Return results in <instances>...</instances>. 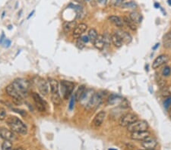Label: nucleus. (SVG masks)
Returning a JSON list of instances; mask_svg holds the SVG:
<instances>
[{"label":"nucleus","mask_w":171,"mask_h":150,"mask_svg":"<svg viewBox=\"0 0 171 150\" xmlns=\"http://www.w3.org/2000/svg\"><path fill=\"white\" fill-rule=\"evenodd\" d=\"M2 150H12V143L11 141H4L2 145Z\"/></svg>","instance_id":"nucleus-31"},{"label":"nucleus","mask_w":171,"mask_h":150,"mask_svg":"<svg viewBox=\"0 0 171 150\" xmlns=\"http://www.w3.org/2000/svg\"><path fill=\"white\" fill-rule=\"evenodd\" d=\"M11 84L19 92V93L21 94L23 98L27 96L30 87V84L27 80L22 79V78H18V79H15Z\"/></svg>","instance_id":"nucleus-2"},{"label":"nucleus","mask_w":171,"mask_h":150,"mask_svg":"<svg viewBox=\"0 0 171 150\" xmlns=\"http://www.w3.org/2000/svg\"><path fill=\"white\" fill-rule=\"evenodd\" d=\"M85 90H86V89H85V86L82 85V86H80V87H78V90H77L76 93H75L76 100H78H78L80 99V98L82 97V96L83 95V93H85Z\"/></svg>","instance_id":"nucleus-28"},{"label":"nucleus","mask_w":171,"mask_h":150,"mask_svg":"<svg viewBox=\"0 0 171 150\" xmlns=\"http://www.w3.org/2000/svg\"><path fill=\"white\" fill-rule=\"evenodd\" d=\"M94 91L93 90L91 89H88L86 90L85 91V93H83V95L82 96V97L80 98V99L78 100L80 102V103L82 104V105H85L86 106L88 104V102L91 101V98L93 97V96L94 95Z\"/></svg>","instance_id":"nucleus-14"},{"label":"nucleus","mask_w":171,"mask_h":150,"mask_svg":"<svg viewBox=\"0 0 171 150\" xmlns=\"http://www.w3.org/2000/svg\"><path fill=\"white\" fill-rule=\"evenodd\" d=\"M34 11H32V12H31V14H30V15H29V17H28V18H30V17H31V16H32V15H33V14H34Z\"/></svg>","instance_id":"nucleus-45"},{"label":"nucleus","mask_w":171,"mask_h":150,"mask_svg":"<svg viewBox=\"0 0 171 150\" xmlns=\"http://www.w3.org/2000/svg\"><path fill=\"white\" fill-rule=\"evenodd\" d=\"M14 111H15V112H17V113H19L20 115H26V112L24 111H22V110H19V109H15V108H14Z\"/></svg>","instance_id":"nucleus-39"},{"label":"nucleus","mask_w":171,"mask_h":150,"mask_svg":"<svg viewBox=\"0 0 171 150\" xmlns=\"http://www.w3.org/2000/svg\"><path fill=\"white\" fill-rule=\"evenodd\" d=\"M15 150H25L24 149H22V148H18V149H15Z\"/></svg>","instance_id":"nucleus-47"},{"label":"nucleus","mask_w":171,"mask_h":150,"mask_svg":"<svg viewBox=\"0 0 171 150\" xmlns=\"http://www.w3.org/2000/svg\"><path fill=\"white\" fill-rule=\"evenodd\" d=\"M109 150H113V149H109Z\"/></svg>","instance_id":"nucleus-50"},{"label":"nucleus","mask_w":171,"mask_h":150,"mask_svg":"<svg viewBox=\"0 0 171 150\" xmlns=\"http://www.w3.org/2000/svg\"><path fill=\"white\" fill-rule=\"evenodd\" d=\"M80 39L82 40V41H83L84 43H88V41L90 40H89V37H88V36H83V37H81V38H80Z\"/></svg>","instance_id":"nucleus-38"},{"label":"nucleus","mask_w":171,"mask_h":150,"mask_svg":"<svg viewBox=\"0 0 171 150\" xmlns=\"http://www.w3.org/2000/svg\"><path fill=\"white\" fill-rule=\"evenodd\" d=\"M169 114H170V117L171 118V107L170 108V111H169Z\"/></svg>","instance_id":"nucleus-46"},{"label":"nucleus","mask_w":171,"mask_h":150,"mask_svg":"<svg viewBox=\"0 0 171 150\" xmlns=\"http://www.w3.org/2000/svg\"><path fill=\"white\" fill-rule=\"evenodd\" d=\"M38 87L39 90V92L43 96L47 95L49 92V87H48L47 82L44 79H40L38 83Z\"/></svg>","instance_id":"nucleus-18"},{"label":"nucleus","mask_w":171,"mask_h":150,"mask_svg":"<svg viewBox=\"0 0 171 150\" xmlns=\"http://www.w3.org/2000/svg\"><path fill=\"white\" fill-rule=\"evenodd\" d=\"M129 18L136 24H140L142 21V15L137 11H132L129 15Z\"/></svg>","instance_id":"nucleus-23"},{"label":"nucleus","mask_w":171,"mask_h":150,"mask_svg":"<svg viewBox=\"0 0 171 150\" xmlns=\"http://www.w3.org/2000/svg\"><path fill=\"white\" fill-rule=\"evenodd\" d=\"M106 112L104 111H100L98 114H97L93 120V125L95 127H100L104 123L105 118H106Z\"/></svg>","instance_id":"nucleus-17"},{"label":"nucleus","mask_w":171,"mask_h":150,"mask_svg":"<svg viewBox=\"0 0 171 150\" xmlns=\"http://www.w3.org/2000/svg\"><path fill=\"white\" fill-rule=\"evenodd\" d=\"M151 136V134L148 131H137V132H132L130 134V138L133 140L138 141H143L148 137Z\"/></svg>","instance_id":"nucleus-11"},{"label":"nucleus","mask_w":171,"mask_h":150,"mask_svg":"<svg viewBox=\"0 0 171 150\" xmlns=\"http://www.w3.org/2000/svg\"><path fill=\"white\" fill-rule=\"evenodd\" d=\"M139 150H147V149H139Z\"/></svg>","instance_id":"nucleus-48"},{"label":"nucleus","mask_w":171,"mask_h":150,"mask_svg":"<svg viewBox=\"0 0 171 150\" xmlns=\"http://www.w3.org/2000/svg\"><path fill=\"white\" fill-rule=\"evenodd\" d=\"M122 21H123L124 24H126V26H127L129 29L132 30V31H136L137 28L135 24V23H134L133 21L130 19V18H128V17H123Z\"/></svg>","instance_id":"nucleus-25"},{"label":"nucleus","mask_w":171,"mask_h":150,"mask_svg":"<svg viewBox=\"0 0 171 150\" xmlns=\"http://www.w3.org/2000/svg\"><path fill=\"white\" fill-rule=\"evenodd\" d=\"M32 97L34 101L35 102V104H36V107L38 108V111H44L46 110V103L45 102L44 99L40 97V96L39 94H38L37 93H33L32 94Z\"/></svg>","instance_id":"nucleus-10"},{"label":"nucleus","mask_w":171,"mask_h":150,"mask_svg":"<svg viewBox=\"0 0 171 150\" xmlns=\"http://www.w3.org/2000/svg\"><path fill=\"white\" fill-rule=\"evenodd\" d=\"M164 106L165 109L167 110L168 108L171 107V96H170L167 97L164 102Z\"/></svg>","instance_id":"nucleus-33"},{"label":"nucleus","mask_w":171,"mask_h":150,"mask_svg":"<svg viewBox=\"0 0 171 150\" xmlns=\"http://www.w3.org/2000/svg\"><path fill=\"white\" fill-rule=\"evenodd\" d=\"M94 47L97 49L100 50H103L104 49L105 47V41H104V37L103 35H98L97 39L95 40V41L94 42Z\"/></svg>","instance_id":"nucleus-19"},{"label":"nucleus","mask_w":171,"mask_h":150,"mask_svg":"<svg viewBox=\"0 0 171 150\" xmlns=\"http://www.w3.org/2000/svg\"><path fill=\"white\" fill-rule=\"evenodd\" d=\"M6 90L7 94H8L10 97L13 99L15 102L21 103V101L23 100V97L21 96V95L19 93V92L15 89V87H14L12 84L8 85V87H6V90Z\"/></svg>","instance_id":"nucleus-8"},{"label":"nucleus","mask_w":171,"mask_h":150,"mask_svg":"<svg viewBox=\"0 0 171 150\" xmlns=\"http://www.w3.org/2000/svg\"><path fill=\"white\" fill-rule=\"evenodd\" d=\"M108 19H109V21L111 23H112L115 26L118 27V28H122V27L124 26L123 21L119 17L115 16V15H111V16L109 17Z\"/></svg>","instance_id":"nucleus-20"},{"label":"nucleus","mask_w":171,"mask_h":150,"mask_svg":"<svg viewBox=\"0 0 171 150\" xmlns=\"http://www.w3.org/2000/svg\"><path fill=\"white\" fill-rule=\"evenodd\" d=\"M124 2V0H111V3L114 6H121Z\"/></svg>","instance_id":"nucleus-35"},{"label":"nucleus","mask_w":171,"mask_h":150,"mask_svg":"<svg viewBox=\"0 0 171 150\" xmlns=\"http://www.w3.org/2000/svg\"><path fill=\"white\" fill-rule=\"evenodd\" d=\"M110 39H111V42H112V43L113 44L114 46L116 47V48H120V47H122L123 43H122V40L119 38V37L116 34V33H115V34H112V35H111Z\"/></svg>","instance_id":"nucleus-21"},{"label":"nucleus","mask_w":171,"mask_h":150,"mask_svg":"<svg viewBox=\"0 0 171 150\" xmlns=\"http://www.w3.org/2000/svg\"><path fill=\"white\" fill-rule=\"evenodd\" d=\"M75 87L74 83L68 81H61L60 82V88L61 93L62 94V96L65 99H68V98L72 93V91Z\"/></svg>","instance_id":"nucleus-3"},{"label":"nucleus","mask_w":171,"mask_h":150,"mask_svg":"<svg viewBox=\"0 0 171 150\" xmlns=\"http://www.w3.org/2000/svg\"><path fill=\"white\" fill-rule=\"evenodd\" d=\"M88 29V26L87 24H80L78 25H77L76 28H75V30L72 32V34H73V37L75 38H79L85 31Z\"/></svg>","instance_id":"nucleus-16"},{"label":"nucleus","mask_w":171,"mask_h":150,"mask_svg":"<svg viewBox=\"0 0 171 150\" xmlns=\"http://www.w3.org/2000/svg\"><path fill=\"white\" fill-rule=\"evenodd\" d=\"M98 32H97L96 30L94 29V28H92V29H91L88 31V37H89V40L92 43L94 42L95 40H96L97 37H98Z\"/></svg>","instance_id":"nucleus-27"},{"label":"nucleus","mask_w":171,"mask_h":150,"mask_svg":"<svg viewBox=\"0 0 171 150\" xmlns=\"http://www.w3.org/2000/svg\"><path fill=\"white\" fill-rule=\"evenodd\" d=\"M161 96L164 97L170 96H171V87H165L161 89Z\"/></svg>","instance_id":"nucleus-29"},{"label":"nucleus","mask_w":171,"mask_h":150,"mask_svg":"<svg viewBox=\"0 0 171 150\" xmlns=\"http://www.w3.org/2000/svg\"><path fill=\"white\" fill-rule=\"evenodd\" d=\"M167 3L170 6H171V0H167Z\"/></svg>","instance_id":"nucleus-44"},{"label":"nucleus","mask_w":171,"mask_h":150,"mask_svg":"<svg viewBox=\"0 0 171 150\" xmlns=\"http://www.w3.org/2000/svg\"><path fill=\"white\" fill-rule=\"evenodd\" d=\"M8 124L14 133H17L21 135H25L28 133V128L26 125L17 117H10Z\"/></svg>","instance_id":"nucleus-1"},{"label":"nucleus","mask_w":171,"mask_h":150,"mask_svg":"<svg viewBox=\"0 0 171 150\" xmlns=\"http://www.w3.org/2000/svg\"><path fill=\"white\" fill-rule=\"evenodd\" d=\"M158 146V141L153 137H148L145 140L142 141V146L145 149L154 150Z\"/></svg>","instance_id":"nucleus-12"},{"label":"nucleus","mask_w":171,"mask_h":150,"mask_svg":"<svg viewBox=\"0 0 171 150\" xmlns=\"http://www.w3.org/2000/svg\"><path fill=\"white\" fill-rule=\"evenodd\" d=\"M136 121H138V116L136 115L133 113H127L121 117L119 124L121 127L127 128Z\"/></svg>","instance_id":"nucleus-7"},{"label":"nucleus","mask_w":171,"mask_h":150,"mask_svg":"<svg viewBox=\"0 0 171 150\" xmlns=\"http://www.w3.org/2000/svg\"><path fill=\"white\" fill-rule=\"evenodd\" d=\"M160 46V44L159 43H157V44H155V46H154L153 47V50H156L157 49V48H158V46Z\"/></svg>","instance_id":"nucleus-42"},{"label":"nucleus","mask_w":171,"mask_h":150,"mask_svg":"<svg viewBox=\"0 0 171 150\" xmlns=\"http://www.w3.org/2000/svg\"><path fill=\"white\" fill-rule=\"evenodd\" d=\"M115 33H116V34L119 36V38L122 40L123 43L129 44L132 42V38L129 33L125 32V31H122V30H118V31H116Z\"/></svg>","instance_id":"nucleus-15"},{"label":"nucleus","mask_w":171,"mask_h":150,"mask_svg":"<svg viewBox=\"0 0 171 150\" xmlns=\"http://www.w3.org/2000/svg\"><path fill=\"white\" fill-rule=\"evenodd\" d=\"M108 103L110 105H119L121 108H123L129 107V102L127 100L117 95H111L108 99Z\"/></svg>","instance_id":"nucleus-6"},{"label":"nucleus","mask_w":171,"mask_h":150,"mask_svg":"<svg viewBox=\"0 0 171 150\" xmlns=\"http://www.w3.org/2000/svg\"><path fill=\"white\" fill-rule=\"evenodd\" d=\"M50 87L51 93H59V83L56 80H50Z\"/></svg>","instance_id":"nucleus-24"},{"label":"nucleus","mask_w":171,"mask_h":150,"mask_svg":"<svg viewBox=\"0 0 171 150\" xmlns=\"http://www.w3.org/2000/svg\"><path fill=\"white\" fill-rule=\"evenodd\" d=\"M98 2H99L100 5H105L106 3H107L108 0H98Z\"/></svg>","instance_id":"nucleus-40"},{"label":"nucleus","mask_w":171,"mask_h":150,"mask_svg":"<svg viewBox=\"0 0 171 150\" xmlns=\"http://www.w3.org/2000/svg\"><path fill=\"white\" fill-rule=\"evenodd\" d=\"M122 8H129V9H135L138 7V5L133 1L129 2H124L121 5Z\"/></svg>","instance_id":"nucleus-26"},{"label":"nucleus","mask_w":171,"mask_h":150,"mask_svg":"<svg viewBox=\"0 0 171 150\" xmlns=\"http://www.w3.org/2000/svg\"><path fill=\"white\" fill-rule=\"evenodd\" d=\"M85 1H90V0H85Z\"/></svg>","instance_id":"nucleus-49"},{"label":"nucleus","mask_w":171,"mask_h":150,"mask_svg":"<svg viewBox=\"0 0 171 150\" xmlns=\"http://www.w3.org/2000/svg\"><path fill=\"white\" fill-rule=\"evenodd\" d=\"M164 36H165V37H167L168 39H169L171 41V31H170V32H168L167 34H165Z\"/></svg>","instance_id":"nucleus-41"},{"label":"nucleus","mask_w":171,"mask_h":150,"mask_svg":"<svg viewBox=\"0 0 171 150\" xmlns=\"http://www.w3.org/2000/svg\"><path fill=\"white\" fill-rule=\"evenodd\" d=\"M0 137L4 140H8L13 142L16 140V136L12 131L7 129V128H0Z\"/></svg>","instance_id":"nucleus-9"},{"label":"nucleus","mask_w":171,"mask_h":150,"mask_svg":"<svg viewBox=\"0 0 171 150\" xmlns=\"http://www.w3.org/2000/svg\"><path fill=\"white\" fill-rule=\"evenodd\" d=\"M154 7L156 8H160V4L158 3V2H155V3H154Z\"/></svg>","instance_id":"nucleus-43"},{"label":"nucleus","mask_w":171,"mask_h":150,"mask_svg":"<svg viewBox=\"0 0 171 150\" xmlns=\"http://www.w3.org/2000/svg\"><path fill=\"white\" fill-rule=\"evenodd\" d=\"M6 118V111L3 108H0V121H3Z\"/></svg>","instance_id":"nucleus-34"},{"label":"nucleus","mask_w":171,"mask_h":150,"mask_svg":"<svg viewBox=\"0 0 171 150\" xmlns=\"http://www.w3.org/2000/svg\"><path fill=\"white\" fill-rule=\"evenodd\" d=\"M51 99H52V102H53L54 105H59L61 104V98H60V96H59V93L52 94V98Z\"/></svg>","instance_id":"nucleus-30"},{"label":"nucleus","mask_w":171,"mask_h":150,"mask_svg":"<svg viewBox=\"0 0 171 150\" xmlns=\"http://www.w3.org/2000/svg\"><path fill=\"white\" fill-rule=\"evenodd\" d=\"M76 28V22L75 21H67L63 24V31L65 33H69L71 31L73 32L75 28Z\"/></svg>","instance_id":"nucleus-22"},{"label":"nucleus","mask_w":171,"mask_h":150,"mask_svg":"<svg viewBox=\"0 0 171 150\" xmlns=\"http://www.w3.org/2000/svg\"><path fill=\"white\" fill-rule=\"evenodd\" d=\"M84 44H85V43H84L81 39L78 40V42H77V46H78L79 47L80 49H82L84 46H85V45H84Z\"/></svg>","instance_id":"nucleus-37"},{"label":"nucleus","mask_w":171,"mask_h":150,"mask_svg":"<svg viewBox=\"0 0 171 150\" xmlns=\"http://www.w3.org/2000/svg\"><path fill=\"white\" fill-rule=\"evenodd\" d=\"M75 100H76V98H75V96H72V98L70 99V103H69V110L72 111V109L74 108V105H75Z\"/></svg>","instance_id":"nucleus-36"},{"label":"nucleus","mask_w":171,"mask_h":150,"mask_svg":"<svg viewBox=\"0 0 171 150\" xmlns=\"http://www.w3.org/2000/svg\"><path fill=\"white\" fill-rule=\"evenodd\" d=\"M161 73L164 77H169L171 74V68L170 66H165Z\"/></svg>","instance_id":"nucleus-32"},{"label":"nucleus","mask_w":171,"mask_h":150,"mask_svg":"<svg viewBox=\"0 0 171 150\" xmlns=\"http://www.w3.org/2000/svg\"><path fill=\"white\" fill-rule=\"evenodd\" d=\"M103 98H104V96H103V94L100 93H94L93 97L91 98V101H90L88 105H86V109L88 110V111H91V110L96 109L97 108L99 107V105H100L101 102H102Z\"/></svg>","instance_id":"nucleus-5"},{"label":"nucleus","mask_w":171,"mask_h":150,"mask_svg":"<svg viewBox=\"0 0 171 150\" xmlns=\"http://www.w3.org/2000/svg\"><path fill=\"white\" fill-rule=\"evenodd\" d=\"M149 128V125H148V123L146 121H144V120H141V121H136L135 122H134L133 124H132L131 125H129V127H127V130L129 132H137V131H147Z\"/></svg>","instance_id":"nucleus-4"},{"label":"nucleus","mask_w":171,"mask_h":150,"mask_svg":"<svg viewBox=\"0 0 171 150\" xmlns=\"http://www.w3.org/2000/svg\"><path fill=\"white\" fill-rule=\"evenodd\" d=\"M169 61V56L167 55H160L157 57L154 61L152 63V68L153 69H158L160 67H161L164 64H166Z\"/></svg>","instance_id":"nucleus-13"}]
</instances>
